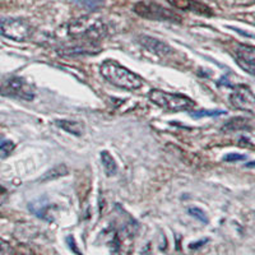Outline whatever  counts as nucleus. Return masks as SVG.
Returning a JSON list of instances; mask_svg holds the SVG:
<instances>
[{
  "mask_svg": "<svg viewBox=\"0 0 255 255\" xmlns=\"http://www.w3.org/2000/svg\"><path fill=\"white\" fill-rule=\"evenodd\" d=\"M223 114H226L225 111H220V110H202V111H194V113H191V115L194 116V118H202V116H218V115H223Z\"/></svg>",
  "mask_w": 255,
  "mask_h": 255,
  "instance_id": "obj_16",
  "label": "nucleus"
},
{
  "mask_svg": "<svg viewBox=\"0 0 255 255\" xmlns=\"http://www.w3.org/2000/svg\"><path fill=\"white\" fill-rule=\"evenodd\" d=\"M55 124L59 128H61L63 130L74 134V135H82L83 134L84 124L82 122H77V120H56Z\"/></svg>",
  "mask_w": 255,
  "mask_h": 255,
  "instance_id": "obj_10",
  "label": "nucleus"
},
{
  "mask_svg": "<svg viewBox=\"0 0 255 255\" xmlns=\"http://www.w3.org/2000/svg\"><path fill=\"white\" fill-rule=\"evenodd\" d=\"M222 129L225 131H235V130H250L252 129V124L244 118H234L226 124L223 125Z\"/></svg>",
  "mask_w": 255,
  "mask_h": 255,
  "instance_id": "obj_11",
  "label": "nucleus"
},
{
  "mask_svg": "<svg viewBox=\"0 0 255 255\" xmlns=\"http://www.w3.org/2000/svg\"><path fill=\"white\" fill-rule=\"evenodd\" d=\"M6 198V190L3 188V186H0V204L3 203L4 200Z\"/></svg>",
  "mask_w": 255,
  "mask_h": 255,
  "instance_id": "obj_19",
  "label": "nucleus"
},
{
  "mask_svg": "<svg viewBox=\"0 0 255 255\" xmlns=\"http://www.w3.org/2000/svg\"><path fill=\"white\" fill-rule=\"evenodd\" d=\"M139 42L142 46H144L148 51L158 54V55H166L168 52H171V47L162 41L157 40V38L149 37V36H140Z\"/></svg>",
  "mask_w": 255,
  "mask_h": 255,
  "instance_id": "obj_9",
  "label": "nucleus"
},
{
  "mask_svg": "<svg viewBox=\"0 0 255 255\" xmlns=\"http://www.w3.org/2000/svg\"><path fill=\"white\" fill-rule=\"evenodd\" d=\"M0 33L10 40L23 42L32 36V26L23 18H5L0 20Z\"/></svg>",
  "mask_w": 255,
  "mask_h": 255,
  "instance_id": "obj_5",
  "label": "nucleus"
},
{
  "mask_svg": "<svg viewBox=\"0 0 255 255\" xmlns=\"http://www.w3.org/2000/svg\"><path fill=\"white\" fill-rule=\"evenodd\" d=\"M101 162L104 165L105 171H106L109 176H113V175L118 172V165H116L115 159L108 151H104L101 153Z\"/></svg>",
  "mask_w": 255,
  "mask_h": 255,
  "instance_id": "obj_12",
  "label": "nucleus"
},
{
  "mask_svg": "<svg viewBox=\"0 0 255 255\" xmlns=\"http://www.w3.org/2000/svg\"><path fill=\"white\" fill-rule=\"evenodd\" d=\"M230 102H231L234 108L239 109V110L254 114L255 97L254 93L249 87L240 86V87L235 88V91L230 96Z\"/></svg>",
  "mask_w": 255,
  "mask_h": 255,
  "instance_id": "obj_6",
  "label": "nucleus"
},
{
  "mask_svg": "<svg viewBox=\"0 0 255 255\" xmlns=\"http://www.w3.org/2000/svg\"><path fill=\"white\" fill-rule=\"evenodd\" d=\"M189 215L194 216L195 218H198L199 221H202V222L207 223L208 222V218H207L206 213H204V211H202L200 208H197V207H191V208L188 209Z\"/></svg>",
  "mask_w": 255,
  "mask_h": 255,
  "instance_id": "obj_15",
  "label": "nucleus"
},
{
  "mask_svg": "<svg viewBox=\"0 0 255 255\" xmlns=\"http://www.w3.org/2000/svg\"><path fill=\"white\" fill-rule=\"evenodd\" d=\"M101 76L105 81H108L115 87L123 88V90L134 91L138 90L143 86V79L138 74L131 70L127 69L115 60H106L101 64L100 68Z\"/></svg>",
  "mask_w": 255,
  "mask_h": 255,
  "instance_id": "obj_1",
  "label": "nucleus"
},
{
  "mask_svg": "<svg viewBox=\"0 0 255 255\" xmlns=\"http://www.w3.org/2000/svg\"><path fill=\"white\" fill-rule=\"evenodd\" d=\"M14 149V143L10 140H4L0 143V158H6Z\"/></svg>",
  "mask_w": 255,
  "mask_h": 255,
  "instance_id": "obj_13",
  "label": "nucleus"
},
{
  "mask_svg": "<svg viewBox=\"0 0 255 255\" xmlns=\"http://www.w3.org/2000/svg\"><path fill=\"white\" fill-rule=\"evenodd\" d=\"M225 161L226 162H235V161H241V159H247V157L243 156V154H238V153H230L227 156H225Z\"/></svg>",
  "mask_w": 255,
  "mask_h": 255,
  "instance_id": "obj_18",
  "label": "nucleus"
},
{
  "mask_svg": "<svg viewBox=\"0 0 255 255\" xmlns=\"http://www.w3.org/2000/svg\"><path fill=\"white\" fill-rule=\"evenodd\" d=\"M0 95L10 99L32 101L35 99V88L23 77H8L0 83Z\"/></svg>",
  "mask_w": 255,
  "mask_h": 255,
  "instance_id": "obj_3",
  "label": "nucleus"
},
{
  "mask_svg": "<svg viewBox=\"0 0 255 255\" xmlns=\"http://www.w3.org/2000/svg\"><path fill=\"white\" fill-rule=\"evenodd\" d=\"M133 10L135 14L145 19L153 20H168V22H181V17L177 15L170 9L165 8L161 4L151 0H144V1H138L133 6Z\"/></svg>",
  "mask_w": 255,
  "mask_h": 255,
  "instance_id": "obj_4",
  "label": "nucleus"
},
{
  "mask_svg": "<svg viewBox=\"0 0 255 255\" xmlns=\"http://www.w3.org/2000/svg\"><path fill=\"white\" fill-rule=\"evenodd\" d=\"M79 5H82L83 8H87L90 10H95V9H99L100 6L104 4L105 0H76Z\"/></svg>",
  "mask_w": 255,
  "mask_h": 255,
  "instance_id": "obj_14",
  "label": "nucleus"
},
{
  "mask_svg": "<svg viewBox=\"0 0 255 255\" xmlns=\"http://www.w3.org/2000/svg\"><path fill=\"white\" fill-rule=\"evenodd\" d=\"M236 61L245 72L249 74H254V60H255V50L253 46L248 45H239L235 49Z\"/></svg>",
  "mask_w": 255,
  "mask_h": 255,
  "instance_id": "obj_7",
  "label": "nucleus"
},
{
  "mask_svg": "<svg viewBox=\"0 0 255 255\" xmlns=\"http://www.w3.org/2000/svg\"><path fill=\"white\" fill-rule=\"evenodd\" d=\"M0 255H13V248L3 239H0Z\"/></svg>",
  "mask_w": 255,
  "mask_h": 255,
  "instance_id": "obj_17",
  "label": "nucleus"
},
{
  "mask_svg": "<svg viewBox=\"0 0 255 255\" xmlns=\"http://www.w3.org/2000/svg\"><path fill=\"white\" fill-rule=\"evenodd\" d=\"M148 97L154 105L167 111H190L195 108V102L193 100H190L186 96L177 95V93L152 90Z\"/></svg>",
  "mask_w": 255,
  "mask_h": 255,
  "instance_id": "obj_2",
  "label": "nucleus"
},
{
  "mask_svg": "<svg viewBox=\"0 0 255 255\" xmlns=\"http://www.w3.org/2000/svg\"><path fill=\"white\" fill-rule=\"evenodd\" d=\"M172 6L181 10H188V12H194L197 14L212 15V10L204 4L199 3L197 0H167Z\"/></svg>",
  "mask_w": 255,
  "mask_h": 255,
  "instance_id": "obj_8",
  "label": "nucleus"
}]
</instances>
